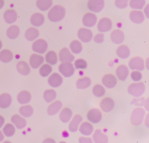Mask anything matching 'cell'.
<instances>
[{"mask_svg": "<svg viewBox=\"0 0 149 143\" xmlns=\"http://www.w3.org/2000/svg\"><path fill=\"white\" fill-rule=\"evenodd\" d=\"M65 15V9L61 5H55L48 13V18L50 21L56 22L62 20Z\"/></svg>", "mask_w": 149, "mask_h": 143, "instance_id": "cell-1", "label": "cell"}, {"mask_svg": "<svg viewBox=\"0 0 149 143\" xmlns=\"http://www.w3.org/2000/svg\"><path fill=\"white\" fill-rule=\"evenodd\" d=\"M145 90V85L143 82L133 83L127 88V92L134 97L140 96Z\"/></svg>", "mask_w": 149, "mask_h": 143, "instance_id": "cell-2", "label": "cell"}, {"mask_svg": "<svg viewBox=\"0 0 149 143\" xmlns=\"http://www.w3.org/2000/svg\"><path fill=\"white\" fill-rule=\"evenodd\" d=\"M144 110L140 107L135 108L132 112L130 121L134 125H140L144 117Z\"/></svg>", "mask_w": 149, "mask_h": 143, "instance_id": "cell-3", "label": "cell"}, {"mask_svg": "<svg viewBox=\"0 0 149 143\" xmlns=\"http://www.w3.org/2000/svg\"><path fill=\"white\" fill-rule=\"evenodd\" d=\"M59 71L65 77H69L74 73V67L70 62H62L58 67Z\"/></svg>", "mask_w": 149, "mask_h": 143, "instance_id": "cell-4", "label": "cell"}, {"mask_svg": "<svg viewBox=\"0 0 149 143\" xmlns=\"http://www.w3.org/2000/svg\"><path fill=\"white\" fill-rule=\"evenodd\" d=\"M48 44L43 39H40L36 40L32 44V50L39 54L44 53L47 49Z\"/></svg>", "mask_w": 149, "mask_h": 143, "instance_id": "cell-5", "label": "cell"}, {"mask_svg": "<svg viewBox=\"0 0 149 143\" xmlns=\"http://www.w3.org/2000/svg\"><path fill=\"white\" fill-rule=\"evenodd\" d=\"M129 67L131 69H137L143 71L144 68V63L143 60L140 57H135L132 58L128 63Z\"/></svg>", "mask_w": 149, "mask_h": 143, "instance_id": "cell-6", "label": "cell"}, {"mask_svg": "<svg viewBox=\"0 0 149 143\" xmlns=\"http://www.w3.org/2000/svg\"><path fill=\"white\" fill-rule=\"evenodd\" d=\"M104 6V0H88L87 2V8L91 11L98 12L101 11Z\"/></svg>", "mask_w": 149, "mask_h": 143, "instance_id": "cell-7", "label": "cell"}, {"mask_svg": "<svg viewBox=\"0 0 149 143\" xmlns=\"http://www.w3.org/2000/svg\"><path fill=\"white\" fill-rule=\"evenodd\" d=\"M112 28V22L107 18H101L98 22L97 29L100 32H106Z\"/></svg>", "mask_w": 149, "mask_h": 143, "instance_id": "cell-8", "label": "cell"}, {"mask_svg": "<svg viewBox=\"0 0 149 143\" xmlns=\"http://www.w3.org/2000/svg\"><path fill=\"white\" fill-rule=\"evenodd\" d=\"M77 37L83 42L88 43L91 40L93 33L88 29L80 28L77 31Z\"/></svg>", "mask_w": 149, "mask_h": 143, "instance_id": "cell-9", "label": "cell"}, {"mask_svg": "<svg viewBox=\"0 0 149 143\" xmlns=\"http://www.w3.org/2000/svg\"><path fill=\"white\" fill-rule=\"evenodd\" d=\"M87 118L90 121L93 123H97L101 120L102 118V114L98 109H92L88 111L87 114Z\"/></svg>", "mask_w": 149, "mask_h": 143, "instance_id": "cell-10", "label": "cell"}, {"mask_svg": "<svg viewBox=\"0 0 149 143\" xmlns=\"http://www.w3.org/2000/svg\"><path fill=\"white\" fill-rule=\"evenodd\" d=\"M102 84L107 88H113L116 83L117 80L116 77L111 74H108L105 75L102 78Z\"/></svg>", "mask_w": 149, "mask_h": 143, "instance_id": "cell-11", "label": "cell"}, {"mask_svg": "<svg viewBox=\"0 0 149 143\" xmlns=\"http://www.w3.org/2000/svg\"><path fill=\"white\" fill-rule=\"evenodd\" d=\"M74 58V55L66 47L62 48L59 53V60L61 62H71Z\"/></svg>", "mask_w": 149, "mask_h": 143, "instance_id": "cell-12", "label": "cell"}, {"mask_svg": "<svg viewBox=\"0 0 149 143\" xmlns=\"http://www.w3.org/2000/svg\"><path fill=\"white\" fill-rule=\"evenodd\" d=\"M100 106L101 109L104 112H109L113 109L114 107V102L110 97H105L101 101Z\"/></svg>", "mask_w": 149, "mask_h": 143, "instance_id": "cell-13", "label": "cell"}, {"mask_svg": "<svg viewBox=\"0 0 149 143\" xmlns=\"http://www.w3.org/2000/svg\"><path fill=\"white\" fill-rule=\"evenodd\" d=\"M97 22L96 16L92 13H86L82 18V22L84 26L86 27H93Z\"/></svg>", "mask_w": 149, "mask_h": 143, "instance_id": "cell-14", "label": "cell"}, {"mask_svg": "<svg viewBox=\"0 0 149 143\" xmlns=\"http://www.w3.org/2000/svg\"><path fill=\"white\" fill-rule=\"evenodd\" d=\"M49 85L52 88H57L62 83V78L58 73L54 72L52 74L48 79Z\"/></svg>", "mask_w": 149, "mask_h": 143, "instance_id": "cell-15", "label": "cell"}, {"mask_svg": "<svg viewBox=\"0 0 149 143\" xmlns=\"http://www.w3.org/2000/svg\"><path fill=\"white\" fill-rule=\"evenodd\" d=\"M110 38L113 43L120 44L124 40L125 36L122 31L117 29L114 30L111 32L110 34Z\"/></svg>", "mask_w": 149, "mask_h": 143, "instance_id": "cell-16", "label": "cell"}, {"mask_svg": "<svg viewBox=\"0 0 149 143\" xmlns=\"http://www.w3.org/2000/svg\"><path fill=\"white\" fill-rule=\"evenodd\" d=\"M129 18L133 23L140 24L143 22L144 16L140 11H132L129 13Z\"/></svg>", "mask_w": 149, "mask_h": 143, "instance_id": "cell-17", "label": "cell"}, {"mask_svg": "<svg viewBox=\"0 0 149 143\" xmlns=\"http://www.w3.org/2000/svg\"><path fill=\"white\" fill-rule=\"evenodd\" d=\"M44 62V57L40 55L33 54L31 55L29 60V63L31 68H37Z\"/></svg>", "mask_w": 149, "mask_h": 143, "instance_id": "cell-18", "label": "cell"}, {"mask_svg": "<svg viewBox=\"0 0 149 143\" xmlns=\"http://www.w3.org/2000/svg\"><path fill=\"white\" fill-rule=\"evenodd\" d=\"M129 74V69L125 65H119L116 69V75L117 78L121 81H125Z\"/></svg>", "mask_w": 149, "mask_h": 143, "instance_id": "cell-19", "label": "cell"}, {"mask_svg": "<svg viewBox=\"0 0 149 143\" xmlns=\"http://www.w3.org/2000/svg\"><path fill=\"white\" fill-rule=\"evenodd\" d=\"M93 139L94 142L97 143H105L108 141L107 135L104 134L100 129H97L95 130L94 134H93Z\"/></svg>", "mask_w": 149, "mask_h": 143, "instance_id": "cell-20", "label": "cell"}, {"mask_svg": "<svg viewBox=\"0 0 149 143\" xmlns=\"http://www.w3.org/2000/svg\"><path fill=\"white\" fill-rule=\"evenodd\" d=\"M82 121V117L79 114H76L69 124L68 128L71 132H75L77 130L80 123Z\"/></svg>", "mask_w": 149, "mask_h": 143, "instance_id": "cell-21", "label": "cell"}, {"mask_svg": "<svg viewBox=\"0 0 149 143\" xmlns=\"http://www.w3.org/2000/svg\"><path fill=\"white\" fill-rule=\"evenodd\" d=\"M30 22L34 26H40L44 22V16L40 13H35L31 15Z\"/></svg>", "mask_w": 149, "mask_h": 143, "instance_id": "cell-22", "label": "cell"}, {"mask_svg": "<svg viewBox=\"0 0 149 143\" xmlns=\"http://www.w3.org/2000/svg\"><path fill=\"white\" fill-rule=\"evenodd\" d=\"M62 106V103L59 100H56L52 103L47 108V113L50 115H54L57 113Z\"/></svg>", "mask_w": 149, "mask_h": 143, "instance_id": "cell-23", "label": "cell"}, {"mask_svg": "<svg viewBox=\"0 0 149 143\" xmlns=\"http://www.w3.org/2000/svg\"><path fill=\"white\" fill-rule=\"evenodd\" d=\"M3 18L7 23H13L17 19V13L13 9H8L4 12Z\"/></svg>", "mask_w": 149, "mask_h": 143, "instance_id": "cell-24", "label": "cell"}, {"mask_svg": "<svg viewBox=\"0 0 149 143\" xmlns=\"http://www.w3.org/2000/svg\"><path fill=\"white\" fill-rule=\"evenodd\" d=\"M16 69L20 74L23 75H27L30 72V68L27 63L23 61H19L17 63Z\"/></svg>", "mask_w": 149, "mask_h": 143, "instance_id": "cell-25", "label": "cell"}, {"mask_svg": "<svg viewBox=\"0 0 149 143\" xmlns=\"http://www.w3.org/2000/svg\"><path fill=\"white\" fill-rule=\"evenodd\" d=\"M31 97V96L30 92L27 90H22L18 93L17 96V99L19 103L26 104L30 102Z\"/></svg>", "mask_w": 149, "mask_h": 143, "instance_id": "cell-26", "label": "cell"}, {"mask_svg": "<svg viewBox=\"0 0 149 143\" xmlns=\"http://www.w3.org/2000/svg\"><path fill=\"white\" fill-rule=\"evenodd\" d=\"M11 121L17 128H22L26 124V120L18 114H14L11 117Z\"/></svg>", "mask_w": 149, "mask_h": 143, "instance_id": "cell-27", "label": "cell"}, {"mask_svg": "<svg viewBox=\"0 0 149 143\" xmlns=\"http://www.w3.org/2000/svg\"><path fill=\"white\" fill-rule=\"evenodd\" d=\"M72 116V111L68 107L63 108L59 113V119L63 123L69 121Z\"/></svg>", "mask_w": 149, "mask_h": 143, "instance_id": "cell-28", "label": "cell"}, {"mask_svg": "<svg viewBox=\"0 0 149 143\" xmlns=\"http://www.w3.org/2000/svg\"><path fill=\"white\" fill-rule=\"evenodd\" d=\"M116 55L121 58H126L130 54V50L127 46L125 45L119 46L116 50Z\"/></svg>", "mask_w": 149, "mask_h": 143, "instance_id": "cell-29", "label": "cell"}, {"mask_svg": "<svg viewBox=\"0 0 149 143\" xmlns=\"http://www.w3.org/2000/svg\"><path fill=\"white\" fill-rule=\"evenodd\" d=\"M93 130V125H91V124L87 121H84L82 123L79 127L80 132L84 135H90L92 133Z\"/></svg>", "mask_w": 149, "mask_h": 143, "instance_id": "cell-30", "label": "cell"}, {"mask_svg": "<svg viewBox=\"0 0 149 143\" xmlns=\"http://www.w3.org/2000/svg\"><path fill=\"white\" fill-rule=\"evenodd\" d=\"M12 102V98L9 94L7 93H2L0 95V107L5 109L9 106Z\"/></svg>", "mask_w": 149, "mask_h": 143, "instance_id": "cell-31", "label": "cell"}, {"mask_svg": "<svg viewBox=\"0 0 149 143\" xmlns=\"http://www.w3.org/2000/svg\"><path fill=\"white\" fill-rule=\"evenodd\" d=\"M39 36L38 30L34 27H30L25 32V38L28 41H33Z\"/></svg>", "mask_w": 149, "mask_h": 143, "instance_id": "cell-32", "label": "cell"}, {"mask_svg": "<svg viewBox=\"0 0 149 143\" xmlns=\"http://www.w3.org/2000/svg\"><path fill=\"white\" fill-rule=\"evenodd\" d=\"M91 83V81L90 78L85 76L77 79L76 81V87L78 89H86L90 85Z\"/></svg>", "mask_w": 149, "mask_h": 143, "instance_id": "cell-33", "label": "cell"}, {"mask_svg": "<svg viewBox=\"0 0 149 143\" xmlns=\"http://www.w3.org/2000/svg\"><path fill=\"white\" fill-rule=\"evenodd\" d=\"M52 4V0H37L36 5L37 8L42 11H45L48 9Z\"/></svg>", "mask_w": 149, "mask_h": 143, "instance_id": "cell-34", "label": "cell"}, {"mask_svg": "<svg viewBox=\"0 0 149 143\" xmlns=\"http://www.w3.org/2000/svg\"><path fill=\"white\" fill-rule=\"evenodd\" d=\"M19 28L16 25H12L10 26L6 30L7 36L11 39L16 38L19 34Z\"/></svg>", "mask_w": 149, "mask_h": 143, "instance_id": "cell-35", "label": "cell"}, {"mask_svg": "<svg viewBox=\"0 0 149 143\" xmlns=\"http://www.w3.org/2000/svg\"><path fill=\"white\" fill-rule=\"evenodd\" d=\"M13 58V54L9 50H3L0 52V60L3 62H8Z\"/></svg>", "mask_w": 149, "mask_h": 143, "instance_id": "cell-36", "label": "cell"}, {"mask_svg": "<svg viewBox=\"0 0 149 143\" xmlns=\"http://www.w3.org/2000/svg\"><path fill=\"white\" fill-rule=\"evenodd\" d=\"M56 96V92L53 89L45 90L43 93V97L45 102L47 103L51 102L53 101Z\"/></svg>", "mask_w": 149, "mask_h": 143, "instance_id": "cell-37", "label": "cell"}, {"mask_svg": "<svg viewBox=\"0 0 149 143\" xmlns=\"http://www.w3.org/2000/svg\"><path fill=\"white\" fill-rule=\"evenodd\" d=\"M19 113L25 117L31 116L33 113V109L30 105H26L21 106L19 110Z\"/></svg>", "mask_w": 149, "mask_h": 143, "instance_id": "cell-38", "label": "cell"}, {"mask_svg": "<svg viewBox=\"0 0 149 143\" xmlns=\"http://www.w3.org/2000/svg\"><path fill=\"white\" fill-rule=\"evenodd\" d=\"M45 58L47 62L51 65H55L58 61L56 54L54 51H49L46 54Z\"/></svg>", "mask_w": 149, "mask_h": 143, "instance_id": "cell-39", "label": "cell"}, {"mask_svg": "<svg viewBox=\"0 0 149 143\" xmlns=\"http://www.w3.org/2000/svg\"><path fill=\"white\" fill-rule=\"evenodd\" d=\"M70 50L74 54H79L82 50L81 43L78 40L72 41L69 45Z\"/></svg>", "mask_w": 149, "mask_h": 143, "instance_id": "cell-40", "label": "cell"}, {"mask_svg": "<svg viewBox=\"0 0 149 143\" xmlns=\"http://www.w3.org/2000/svg\"><path fill=\"white\" fill-rule=\"evenodd\" d=\"M146 3L145 0H130L129 6L132 9H141Z\"/></svg>", "mask_w": 149, "mask_h": 143, "instance_id": "cell-41", "label": "cell"}, {"mask_svg": "<svg viewBox=\"0 0 149 143\" xmlns=\"http://www.w3.org/2000/svg\"><path fill=\"white\" fill-rule=\"evenodd\" d=\"M92 92L94 95L100 97L104 95L105 89L102 85L100 84H97L93 86L92 89Z\"/></svg>", "mask_w": 149, "mask_h": 143, "instance_id": "cell-42", "label": "cell"}, {"mask_svg": "<svg viewBox=\"0 0 149 143\" xmlns=\"http://www.w3.org/2000/svg\"><path fill=\"white\" fill-rule=\"evenodd\" d=\"M15 132L14 126L10 123H7L3 128V132L7 137L12 136Z\"/></svg>", "mask_w": 149, "mask_h": 143, "instance_id": "cell-43", "label": "cell"}, {"mask_svg": "<svg viewBox=\"0 0 149 143\" xmlns=\"http://www.w3.org/2000/svg\"><path fill=\"white\" fill-rule=\"evenodd\" d=\"M52 71V67L49 64H44L42 65L40 69H39V73L41 76L45 77L48 76Z\"/></svg>", "mask_w": 149, "mask_h": 143, "instance_id": "cell-44", "label": "cell"}, {"mask_svg": "<svg viewBox=\"0 0 149 143\" xmlns=\"http://www.w3.org/2000/svg\"><path fill=\"white\" fill-rule=\"evenodd\" d=\"M74 67L76 69H83L86 68L87 67V62L85 60L81 58L77 59L74 63Z\"/></svg>", "mask_w": 149, "mask_h": 143, "instance_id": "cell-45", "label": "cell"}, {"mask_svg": "<svg viewBox=\"0 0 149 143\" xmlns=\"http://www.w3.org/2000/svg\"><path fill=\"white\" fill-rule=\"evenodd\" d=\"M115 5L120 9L125 8L127 5V0H115Z\"/></svg>", "mask_w": 149, "mask_h": 143, "instance_id": "cell-46", "label": "cell"}, {"mask_svg": "<svg viewBox=\"0 0 149 143\" xmlns=\"http://www.w3.org/2000/svg\"><path fill=\"white\" fill-rule=\"evenodd\" d=\"M141 74L139 71H133L130 74V77L134 81H139L141 79Z\"/></svg>", "mask_w": 149, "mask_h": 143, "instance_id": "cell-47", "label": "cell"}, {"mask_svg": "<svg viewBox=\"0 0 149 143\" xmlns=\"http://www.w3.org/2000/svg\"><path fill=\"white\" fill-rule=\"evenodd\" d=\"M93 40L97 43H101L104 41V34L102 33L97 34L94 37Z\"/></svg>", "mask_w": 149, "mask_h": 143, "instance_id": "cell-48", "label": "cell"}, {"mask_svg": "<svg viewBox=\"0 0 149 143\" xmlns=\"http://www.w3.org/2000/svg\"><path fill=\"white\" fill-rule=\"evenodd\" d=\"M144 101V99L143 97H141L140 99H134L132 102V104H135L137 106H141L142 105Z\"/></svg>", "mask_w": 149, "mask_h": 143, "instance_id": "cell-49", "label": "cell"}, {"mask_svg": "<svg viewBox=\"0 0 149 143\" xmlns=\"http://www.w3.org/2000/svg\"><path fill=\"white\" fill-rule=\"evenodd\" d=\"M79 142H91L92 141L90 138H85V137H80L79 139Z\"/></svg>", "mask_w": 149, "mask_h": 143, "instance_id": "cell-50", "label": "cell"}, {"mask_svg": "<svg viewBox=\"0 0 149 143\" xmlns=\"http://www.w3.org/2000/svg\"><path fill=\"white\" fill-rule=\"evenodd\" d=\"M148 98H147V99L146 100V101L144 102V107H145V109L147 110V111H148L149 110V104H148Z\"/></svg>", "mask_w": 149, "mask_h": 143, "instance_id": "cell-51", "label": "cell"}, {"mask_svg": "<svg viewBox=\"0 0 149 143\" xmlns=\"http://www.w3.org/2000/svg\"><path fill=\"white\" fill-rule=\"evenodd\" d=\"M148 116H149V114H147L146 118H145V121H144V123H145V124L148 127H149V122H148Z\"/></svg>", "mask_w": 149, "mask_h": 143, "instance_id": "cell-52", "label": "cell"}, {"mask_svg": "<svg viewBox=\"0 0 149 143\" xmlns=\"http://www.w3.org/2000/svg\"><path fill=\"white\" fill-rule=\"evenodd\" d=\"M4 122H5V120H4V118L0 115V128L2 127V125L4 124Z\"/></svg>", "mask_w": 149, "mask_h": 143, "instance_id": "cell-53", "label": "cell"}, {"mask_svg": "<svg viewBox=\"0 0 149 143\" xmlns=\"http://www.w3.org/2000/svg\"><path fill=\"white\" fill-rule=\"evenodd\" d=\"M55 141L52 138H47L43 141V142H55Z\"/></svg>", "mask_w": 149, "mask_h": 143, "instance_id": "cell-54", "label": "cell"}, {"mask_svg": "<svg viewBox=\"0 0 149 143\" xmlns=\"http://www.w3.org/2000/svg\"><path fill=\"white\" fill-rule=\"evenodd\" d=\"M4 5L3 0H0V9H1Z\"/></svg>", "mask_w": 149, "mask_h": 143, "instance_id": "cell-55", "label": "cell"}, {"mask_svg": "<svg viewBox=\"0 0 149 143\" xmlns=\"http://www.w3.org/2000/svg\"><path fill=\"white\" fill-rule=\"evenodd\" d=\"M3 139V135L2 134V132L0 131V141H1Z\"/></svg>", "mask_w": 149, "mask_h": 143, "instance_id": "cell-56", "label": "cell"}, {"mask_svg": "<svg viewBox=\"0 0 149 143\" xmlns=\"http://www.w3.org/2000/svg\"><path fill=\"white\" fill-rule=\"evenodd\" d=\"M148 60H149V58H148L147 59V60H146V68H147V69H148Z\"/></svg>", "mask_w": 149, "mask_h": 143, "instance_id": "cell-57", "label": "cell"}, {"mask_svg": "<svg viewBox=\"0 0 149 143\" xmlns=\"http://www.w3.org/2000/svg\"><path fill=\"white\" fill-rule=\"evenodd\" d=\"M2 42L1 41V40H0V50H1V48H2Z\"/></svg>", "mask_w": 149, "mask_h": 143, "instance_id": "cell-58", "label": "cell"}]
</instances>
